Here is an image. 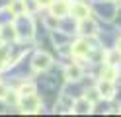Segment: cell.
<instances>
[{"label": "cell", "mask_w": 121, "mask_h": 117, "mask_svg": "<svg viewBox=\"0 0 121 117\" xmlns=\"http://www.w3.org/2000/svg\"><path fill=\"white\" fill-rule=\"evenodd\" d=\"M24 100H22V107H24V111L27 113H33V111H39V101H37V98L33 96V94H27V96H22Z\"/></svg>", "instance_id": "6da1fadb"}, {"label": "cell", "mask_w": 121, "mask_h": 117, "mask_svg": "<svg viewBox=\"0 0 121 117\" xmlns=\"http://www.w3.org/2000/svg\"><path fill=\"white\" fill-rule=\"evenodd\" d=\"M98 92H100L102 98H113V94H115V86H113V80H108V78H104V80L98 84Z\"/></svg>", "instance_id": "7a4b0ae2"}, {"label": "cell", "mask_w": 121, "mask_h": 117, "mask_svg": "<svg viewBox=\"0 0 121 117\" xmlns=\"http://www.w3.org/2000/svg\"><path fill=\"white\" fill-rule=\"evenodd\" d=\"M51 66V57L47 53H37L33 59V68L35 70H47Z\"/></svg>", "instance_id": "3957f363"}, {"label": "cell", "mask_w": 121, "mask_h": 117, "mask_svg": "<svg viewBox=\"0 0 121 117\" xmlns=\"http://www.w3.org/2000/svg\"><path fill=\"white\" fill-rule=\"evenodd\" d=\"M96 31H98V26L92 22V20H80V33L82 35H96Z\"/></svg>", "instance_id": "277c9868"}, {"label": "cell", "mask_w": 121, "mask_h": 117, "mask_svg": "<svg viewBox=\"0 0 121 117\" xmlns=\"http://www.w3.org/2000/svg\"><path fill=\"white\" fill-rule=\"evenodd\" d=\"M72 111H74V113H90V111H92V101H88V96L76 100Z\"/></svg>", "instance_id": "5b68a950"}, {"label": "cell", "mask_w": 121, "mask_h": 117, "mask_svg": "<svg viewBox=\"0 0 121 117\" xmlns=\"http://www.w3.org/2000/svg\"><path fill=\"white\" fill-rule=\"evenodd\" d=\"M51 6H53V16H55V18H57V16H59V18H60V16H66L69 10H70L69 4H66L65 0H57V2H53Z\"/></svg>", "instance_id": "8992f818"}, {"label": "cell", "mask_w": 121, "mask_h": 117, "mask_svg": "<svg viewBox=\"0 0 121 117\" xmlns=\"http://www.w3.org/2000/svg\"><path fill=\"white\" fill-rule=\"evenodd\" d=\"M90 53V47H88V43L82 39V41H76L72 45V55L74 57H86V55Z\"/></svg>", "instance_id": "52a82bcc"}, {"label": "cell", "mask_w": 121, "mask_h": 117, "mask_svg": "<svg viewBox=\"0 0 121 117\" xmlns=\"http://www.w3.org/2000/svg\"><path fill=\"white\" fill-rule=\"evenodd\" d=\"M70 14H72L76 20H84V18L90 16V10H88V6H84V4H74V6L70 8Z\"/></svg>", "instance_id": "ba28073f"}, {"label": "cell", "mask_w": 121, "mask_h": 117, "mask_svg": "<svg viewBox=\"0 0 121 117\" xmlns=\"http://www.w3.org/2000/svg\"><path fill=\"white\" fill-rule=\"evenodd\" d=\"M80 76H82V68L78 65H70L66 68V78H69V80H78Z\"/></svg>", "instance_id": "9c48e42d"}, {"label": "cell", "mask_w": 121, "mask_h": 117, "mask_svg": "<svg viewBox=\"0 0 121 117\" xmlns=\"http://www.w3.org/2000/svg\"><path fill=\"white\" fill-rule=\"evenodd\" d=\"M10 12L14 16H22V14L26 12V4L22 2V0H14V2L10 4Z\"/></svg>", "instance_id": "30bf717a"}, {"label": "cell", "mask_w": 121, "mask_h": 117, "mask_svg": "<svg viewBox=\"0 0 121 117\" xmlns=\"http://www.w3.org/2000/svg\"><path fill=\"white\" fill-rule=\"evenodd\" d=\"M119 59H121V51H119V49H117V51L108 53V65H109V66H115Z\"/></svg>", "instance_id": "8fae6325"}, {"label": "cell", "mask_w": 121, "mask_h": 117, "mask_svg": "<svg viewBox=\"0 0 121 117\" xmlns=\"http://www.w3.org/2000/svg\"><path fill=\"white\" fill-rule=\"evenodd\" d=\"M35 92V86L33 84H24L20 88V96H27V94H33Z\"/></svg>", "instance_id": "7c38bea8"}, {"label": "cell", "mask_w": 121, "mask_h": 117, "mask_svg": "<svg viewBox=\"0 0 121 117\" xmlns=\"http://www.w3.org/2000/svg\"><path fill=\"white\" fill-rule=\"evenodd\" d=\"M4 100L8 101V104H16V101H18V96H16V92H6Z\"/></svg>", "instance_id": "4fadbf2b"}, {"label": "cell", "mask_w": 121, "mask_h": 117, "mask_svg": "<svg viewBox=\"0 0 121 117\" xmlns=\"http://www.w3.org/2000/svg\"><path fill=\"white\" fill-rule=\"evenodd\" d=\"M104 78L113 80V78H115V68H108V70H105V74H104Z\"/></svg>", "instance_id": "5bb4252c"}, {"label": "cell", "mask_w": 121, "mask_h": 117, "mask_svg": "<svg viewBox=\"0 0 121 117\" xmlns=\"http://www.w3.org/2000/svg\"><path fill=\"white\" fill-rule=\"evenodd\" d=\"M35 2H37V6H43L45 8V6H51L53 0H35Z\"/></svg>", "instance_id": "9a60e30c"}, {"label": "cell", "mask_w": 121, "mask_h": 117, "mask_svg": "<svg viewBox=\"0 0 121 117\" xmlns=\"http://www.w3.org/2000/svg\"><path fill=\"white\" fill-rule=\"evenodd\" d=\"M117 49H119V51H121V39H119V47H117Z\"/></svg>", "instance_id": "2e32d148"}]
</instances>
